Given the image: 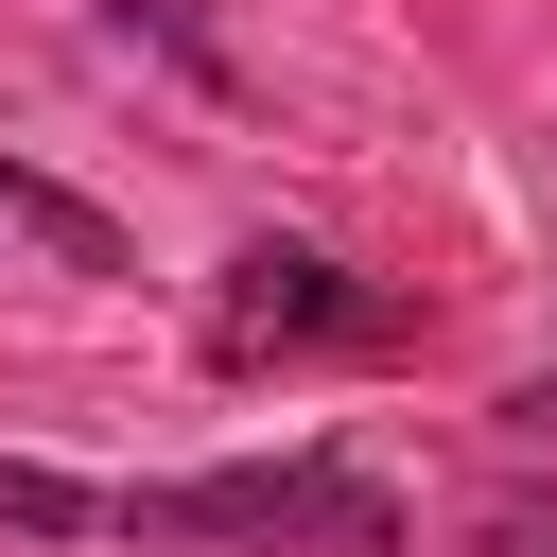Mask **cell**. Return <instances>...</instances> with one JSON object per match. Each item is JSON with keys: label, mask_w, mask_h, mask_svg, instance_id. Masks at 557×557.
I'll use <instances>...</instances> for the list:
<instances>
[{"label": "cell", "mask_w": 557, "mask_h": 557, "mask_svg": "<svg viewBox=\"0 0 557 557\" xmlns=\"http://www.w3.org/2000/svg\"><path fill=\"white\" fill-rule=\"evenodd\" d=\"M87 540H122V557H400V487L348 453H226V470L87 487Z\"/></svg>", "instance_id": "6da1fadb"}, {"label": "cell", "mask_w": 557, "mask_h": 557, "mask_svg": "<svg viewBox=\"0 0 557 557\" xmlns=\"http://www.w3.org/2000/svg\"><path fill=\"white\" fill-rule=\"evenodd\" d=\"M418 331H435V313H418L400 278H348V261L296 244V226L226 244L209 296H191V366H209V383H261V366H400Z\"/></svg>", "instance_id": "7a4b0ae2"}, {"label": "cell", "mask_w": 557, "mask_h": 557, "mask_svg": "<svg viewBox=\"0 0 557 557\" xmlns=\"http://www.w3.org/2000/svg\"><path fill=\"white\" fill-rule=\"evenodd\" d=\"M0 226H35V244H52L70 278H122V226H104L87 191H52V174H17V157H0Z\"/></svg>", "instance_id": "3957f363"}, {"label": "cell", "mask_w": 557, "mask_h": 557, "mask_svg": "<svg viewBox=\"0 0 557 557\" xmlns=\"http://www.w3.org/2000/svg\"><path fill=\"white\" fill-rule=\"evenodd\" d=\"M453 557H557V487H505V505H470V540Z\"/></svg>", "instance_id": "277c9868"}]
</instances>
